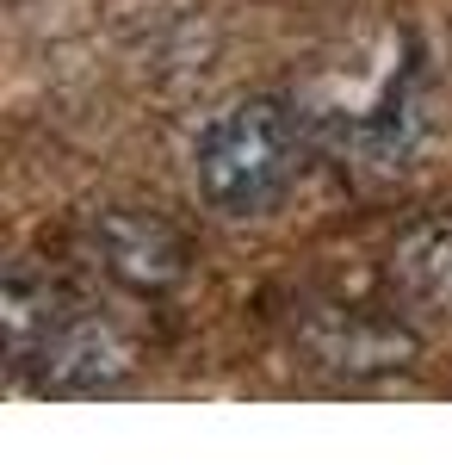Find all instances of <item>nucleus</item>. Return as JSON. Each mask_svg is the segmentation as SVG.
Instances as JSON below:
<instances>
[{
  "mask_svg": "<svg viewBox=\"0 0 452 465\" xmlns=\"http://www.w3.org/2000/svg\"><path fill=\"white\" fill-rule=\"evenodd\" d=\"M304 168V118L279 94H248L199 131V199L223 217H267Z\"/></svg>",
  "mask_w": 452,
  "mask_h": 465,
  "instance_id": "obj_1",
  "label": "nucleus"
},
{
  "mask_svg": "<svg viewBox=\"0 0 452 465\" xmlns=\"http://www.w3.org/2000/svg\"><path fill=\"white\" fill-rule=\"evenodd\" d=\"M298 348L335 379H390V372H409L421 354L409 322L366 304H316L298 322Z\"/></svg>",
  "mask_w": 452,
  "mask_h": 465,
  "instance_id": "obj_2",
  "label": "nucleus"
},
{
  "mask_svg": "<svg viewBox=\"0 0 452 465\" xmlns=\"http://www.w3.org/2000/svg\"><path fill=\"white\" fill-rule=\"evenodd\" d=\"M87 254L112 286L137 292V298H168L192 273V249L168 217L137 212V205H112L93 212L87 223Z\"/></svg>",
  "mask_w": 452,
  "mask_h": 465,
  "instance_id": "obj_3",
  "label": "nucleus"
},
{
  "mask_svg": "<svg viewBox=\"0 0 452 465\" xmlns=\"http://www.w3.org/2000/svg\"><path fill=\"white\" fill-rule=\"evenodd\" d=\"M37 385L44 391H112L137 372V341L100 311L74 304L69 322L50 335V348L37 354Z\"/></svg>",
  "mask_w": 452,
  "mask_h": 465,
  "instance_id": "obj_4",
  "label": "nucleus"
},
{
  "mask_svg": "<svg viewBox=\"0 0 452 465\" xmlns=\"http://www.w3.org/2000/svg\"><path fill=\"white\" fill-rule=\"evenodd\" d=\"M74 298L63 292L56 273H44L32 261H13L6 273V292H0V322H6V354H13V372H32L37 354L50 348V335L69 322Z\"/></svg>",
  "mask_w": 452,
  "mask_h": 465,
  "instance_id": "obj_5",
  "label": "nucleus"
},
{
  "mask_svg": "<svg viewBox=\"0 0 452 465\" xmlns=\"http://www.w3.org/2000/svg\"><path fill=\"white\" fill-rule=\"evenodd\" d=\"M390 286L409 304L452 311V217L447 212H427L397 230V242H390Z\"/></svg>",
  "mask_w": 452,
  "mask_h": 465,
  "instance_id": "obj_6",
  "label": "nucleus"
},
{
  "mask_svg": "<svg viewBox=\"0 0 452 465\" xmlns=\"http://www.w3.org/2000/svg\"><path fill=\"white\" fill-rule=\"evenodd\" d=\"M421 131H427L421 81H416V69H403V74H390L384 94L353 118V149H359L372 168H403V162L416 155Z\"/></svg>",
  "mask_w": 452,
  "mask_h": 465,
  "instance_id": "obj_7",
  "label": "nucleus"
}]
</instances>
